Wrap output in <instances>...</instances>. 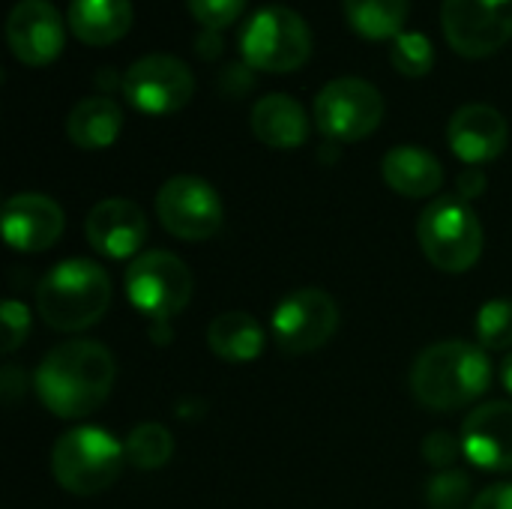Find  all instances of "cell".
Listing matches in <instances>:
<instances>
[{
    "label": "cell",
    "instance_id": "obj_19",
    "mask_svg": "<svg viewBox=\"0 0 512 509\" xmlns=\"http://www.w3.org/2000/svg\"><path fill=\"white\" fill-rule=\"evenodd\" d=\"M381 174H384V183L405 198H429L444 183V168L438 156L414 144L393 147L381 162Z\"/></svg>",
    "mask_w": 512,
    "mask_h": 509
},
{
    "label": "cell",
    "instance_id": "obj_18",
    "mask_svg": "<svg viewBox=\"0 0 512 509\" xmlns=\"http://www.w3.org/2000/svg\"><path fill=\"white\" fill-rule=\"evenodd\" d=\"M252 132L276 150H294L309 138V114L288 93H267L252 108Z\"/></svg>",
    "mask_w": 512,
    "mask_h": 509
},
{
    "label": "cell",
    "instance_id": "obj_32",
    "mask_svg": "<svg viewBox=\"0 0 512 509\" xmlns=\"http://www.w3.org/2000/svg\"><path fill=\"white\" fill-rule=\"evenodd\" d=\"M456 186H459V198H465V201L468 198H480L486 192V174L480 168H465L459 174Z\"/></svg>",
    "mask_w": 512,
    "mask_h": 509
},
{
    "label": "cell",
    "instance_id": "obj_27",
    "mask_svg": "<svg viewBox=\"0 0 512 509\" xmlns=\"http://www.w3.org/2000/svg\"><path fill=\"white\" fill-rule=\"evenodd\" d=\"M471 495V480L465 471H441L435 480H429L426 501L432 509H462Z\"/></svg>",
    "mask_w": 512,
    "mask_h": 509
},
{
    "label": "cell",
    "instance_id": "obj_15",
    "mask_svg": "<svg viewBox=\"0 0 512 509\" xmlns=\"http://www.w3.org/2000/svg\"><path fill=\"white\" fill-rule=\"evenodd\" d=\"M462 453L483 471H512V402H486L462 423Z\"/></svg>",
    "mask_w": 512,
    "mask_h": 509
},
{
    "label": "cell",
    "instance_id": "obj_13",
    "mask_svg": "<svg viewBox=\"0 0 512 509\" xmlns=\"http://www.w3.org/2000/svg\"><path fill=\"white\" fill-rule=\"evenodd\" d=\"M6 42L27 66H48L66 42V24L48 0H18L6 18Z\"/></svg>",
    "mask_w": 512,
    "mask_h": 509
},
{
    "label": "cell",
    "instance_id": "obj_2",
    "mask_svg": "<svg viewBox=\"0 0 512 509\" xmlns=\"http://www.w3.org/2000/svg\"><path fill=\"white\" fill-rule=\"evenodd\" d=\"M492 384L486 348L462 339L429 345L411 369V393L429 411H456L477 402Z\"/></svg>",
    "mask_w": 512,
    "mask_h": 509
},
{
    "label": "cell",
    "instance_id": "obj_20",
    "mask_svg": "<svg viewBox=\"0 0 512 509\" xmlns=\"http://www.w3.org/2000/svg\"><path fill=\"white\" fill-rule=\"evenodd\" d=\"M66 21L84 45H111L132 27V0H69Z\"/></svg>",
    "mask_w": 512,
    "mask_h": 509
},
{
    "label": "cell",
    "instance_id": "obj_10",
    "mask_svg": "<svg viewBox=\"0 0 512 509\" xmlns=\"http://www.w3.org/2000/svg\"><path fill=\"white\" fill-rule=\"evenodd\" d=\"M156 213L168 234L189 243L210 240L222 225L219 192L207 180L192 174H177L162 183L156 195Z\"/></svg>",
    "mask_w": 512,
    "mask_h": 509
},
{
    "label": "cell",
    "instance_id": "obj_23",
    "mask_svg": "<svg viewBox=\"0 0 512 509\" xmlns=\"http://www.w3.org/2000/svg\"><path fill=\"white\" fill-rule=\"evenodd\" d=\"M348 24L366 39H393L402 33L411 0H342Z\"/></svg>",
    "mask_w": 512,
    "mask_h": 509
},
{
    "label": "cell",
    "instance_id": "obj_26",
    "mask_svg": "<svg viewBox=\"0 0 512 509\" xmlns=\"http://www.w3.org/2000/svg\"><path fill=\"white\" fill-rule=\"evenodd\" d=\"M477 339L486 351L512 348V300H489L477 312Z\"/></svg>",
    "mask_w": 512,
    "mask_h": 509
},
{
    "label": "cell",
    "instance_id": "obj_28",
    "mask_svg": "<svg viewBox=\"0 0 512 509\" xmlns=\"http://www.w3.org/2000/svg\"><path fill=\"white\" fill-rule=\"evenodd\" d=\"M192 18L207 27V30H225L228 24H234L243 9H246V0H186Z\"/></svg>",
    "mask_w": 512,
    "mask_h": 509
},
{
    "label": "cell",
    "instance_id": "obj_31",
    "mask_svg": "<svg viewBox=\"0 0 512 509\" xmlns=\"http://www.w3.org/2000/svg\"><path fill=\"white\" fill-rule=\"evenodd\" d=\"M471 509H512V483H495L483 489Z\"/></svg>",
    "mask_w": 512,
    "mask_h": 509
},
{
    "label": "cell",
    "instance_id": "obj_29",
    "mask_svg": "<svg viewBox=\"0 0 512 509\" xmlns=\"http://www.w3.org/2000/svg\"><path fill=\"white\" fill-rule=\"evenodd\" d=\"M0 315H3V351L12 354L24 342V336L30 330V312H27L24 303L6 300L3 309H0Z\"/></svg>",
    "mask_w": 512,
    "mask_h": 509
},
{
    "label": "cell",
    "instance_id": "obj_33",
    "mask_svg": "<svg viewBox=\"0 0 512 509\" xmlns=\"http://www.w3.org/2000/svg\"><path fill=\"white\" fill-rule=\"evenodd\" d=\"M501 381H504V387L510 390L512 396V354L504 360V366H501Z\"/></svg>",
    "mask_w": 512,
    "mask_h": 509
},
{
    "label": "cell",
    "instance_id": "obj_8",
    "mask_svg": "<svg viewBox=\"0 0 512 509\" xmlns=\"http://www.w3.org/2000/svg\"><path fill=\"white\" fill-rule=\"evenodd\" d=\"M192 273L171 252H144L126 270V294L132 306L150 318L168 321L192 300Z\"/></svg>",
    "mask_w": 512,
    "mask_h": 509
},
{
    "label": "cell",
    "instance_id": "obj_22",
    "mask_svg": "<svg viewBox=\"0 0 512 509\" xmlns=\"http://www.w3.org/2000/svg\"><path fill=\"white\" fill-rule=\"evenodd\" d=\"M207 345L225 363H252L264 351V330L246 312H225L210 321Z\"/></svg>",
    "mask_w": 512,
    "mask_h": 509
},
{
    "label": "cell",
    "instance_id": "obj_1",
    "mask_svg": "<svg viewBox=\"0 0 512 509\" xmlns=\"http://www.w3.org/2000/svg\"><path fill=\"white\" fill-rule=\"evenodd\" d=\"M114 378L111 351L99 342L75 339L45 354L36 369V393L51 414L75 420L93 414L108 399Z\"/></svg>",
    "mask_w": 512,
    "mask_h": 509
},
{
    "label": "cell",
    "instance_id": "obj_16",
    "mask_svg": "<svg viewBox=\"0 0 512 509\" xmlns=\"http://www.w3.org/2000/svg\"><path fill=\"white\" fill-rule=\"evenodd\" d=\"M507 117L486 102H468L462 105L447 126V141L450 150L468 162V165H483L492 162L504 153L507 147Z\"/></svg>",
    "mask_w": 512,
    "mask_h": 509
},
{
    "label": "cell",
    "instance_id": "obj_6",
    "mask_svg": "<svg viewBox=\"0 0 512 509\" xmlns=\"http://www.w3.org/2000/svg\"><path fill=\"white\" fill-rule=\"evenodd\" d=\"M126 462V450L105 429H72L66 432L51 453L54 480L72 495H99L105 492Z\"/></svg>",
    "mask_w": 512,
    "mask_h": 509
},
{
    "label": "cell",
    "instance_id": "obj_14",
    "mask_svg": "<svg viewBox=\"0 0 512 509\" xmlns=\"http://www.w3.org/2000/svg\"><path fill=\"white\" fill-rule=\"evenodd\" d=\"M63 234V210L39 192L12 195L3 204V237L18 252H45Z\"/></svg>",
    "mask_w": 512,
    "mask_h": 509
},
{
    "label": "cell",
    "instance_id": "obj_5",
    "mask_svg": "<svg viewBox=\"0 0 512 509\" xmlns=\"http://www.w3.org/2000/svg\"><path fill=\"white\" fill-rule=\"evenodd\" d=\"M243 60L264 72H294L312 54V30L291 6H261L240 30Z\"/></svg>",
    "mask_w": 512,
    "mask_h": 509
},
{
    "label": "cell",
    "instance_id": "obj_25",
    "mask_svg": "<svg viewBox=\"0 0 512 509\" xmlns=\"http://www.w3.org/2000/svg\"><path fill=\"white\" fill-rule=\"evenodd\" d=\"M390 63L396 66V72H402L408 78H420L435 66V48L426 33L402 30L390 42Z\"/></svg>",
    "mask_w": 512,
    "mask_h": 509
},
{
    "label": "cell",
    "instance_id": "obj_17",
    "mask_svg": "<svg viewBox=\"0 0 512 509\" xmlns=\"http://www.w3.org/2000/svg\"><path fill=\"white\" fill-rule=\"evenodd\" d=\"M87 240L105 258H129L141 249L147 237L144 210L126 198H105L87 213Z\"/></svg>",
    "mask_w": 512,
    "mask_h": 509
},
{
    "label": "cell",
    "instance_id": "obj_4",
    "mask_svg": "<svg viewBox=\"0 0 512 509\" xmlns=\"http://www.w3.org/2000/svg\"><path fill=\"white\" fill-rule=\"evenodd\" d=\"M423 255L444 273H465L483 255V225L459 195L435 198L417 222Z\"/></svg>",
    "mask_w": 512,
    "mask_h": 509
},
{
    "label": "cell",
    "instance_id": "obj_21",
    "mask_svg": "<svg viewBox=\"0 0 512 509\" xmlns=\"http://www.w3.org/2000/svg\"><path fill=\"white\" fill-rule=\"evenodd\" d=\"M123 129V111L108 96H87L66 114V135L81 150H102L117 141Z\"/></svg>",
    "mask_w": 512,
    "mask_h": 509
},
{
    "label": "cell",
    "instance_id": "obj_30",
    "mask_svg": "<svg viewBox=\"0 0 512 509\" xmlns=\"http://www.w3.org/2000/svg\"><path fill=\"white\" fill-rule=\"evenodd\" d=\"M459 453H462V441H456L450 432H432V435L423 441V456H426V462L435 465V468L450 471V465L459 459Z\"/></svg>",
    "mask_w": 512,
    "mask_h": 509
},
{
    "label": "cell",
    "instance_id": "obj_3",
    "mask_svg": "<svg viewBox=\"0 0 512 509\" xmlns=\"http://www.w3.org/2000/svg\"><path fill=\"white\" fill-rule=\"evenodd\" d=\"M111 306L108 273L87 261L72 258L48 270L36 288V309L51 330L75 333L93 327Z\"/></svg>",
    "mask_w": 512,
    "mask_h": 509
},
{
    "label": "cell",
    "instance_id": "obj_9",
    "mask_svg": "<svg viewBox=\"0 0 512 509\" xmlns=\"http://www.w3.org/2000/svg\"><path fill=\"white\" fill-rule=\"evenodd\" d=\"M336 327H339V306L321 288H300L288 294L270 318V333L276 345L291 357L318 351L321 345L330 342Z\"/></svg>",
    "mask_w": 512,
    "mask_h": 509
},
{
    "label": "cell",
    "instance_id": "obj_12",
    "mask_svg": "<svg viewBox=\"0 0 512 509\" xmlns=\"http://www.w3.org/2000/svg\"><path fill=\"white\" fill-rule=\"evenodd\" d=\"M192 93L195 75L174 54H144L123 72V96L144 114H174Z\"/></svg>",
    "mask_w": 512,
    "mask_h": 509
},
{
    "label": "cell",
    "instance_id": "obj_7",
    "mask_svg": "<svg viewBox=\"0 0 512 509\" xmlns=\"http://www.w3.org/2000/svg\"><path fill=\"white\" fill-rule=\"evenodd\" d=\"M315 126L330 141L369 138L384 120V96L366 78H333L315 96Z\"/></svg>",
    "mask_w": 512,
    "mask_h": 509
},
{
    "label": "cell",
    "instance_id": "obj_11",
    "mask_svg": "<svg viewBox=\"0 0 512 509\" xmlns=\"http://www.w3.org/2000/svg\"><path fill=\"white\" fill-rule=\"evenodd\" d=\"M441 27L462 57H486L512 39V0H444Z\"/></svg>",
    "mask_w": 512,
    "mask_h": 509
},
{
    "label": "cell",
    "instance_id": "obj_24",
    "mask_svg": "<svg viewBox=\"0 0 512 509\" xmlns=\"http://www.w3.org/2000/svg\"><path fill=\"white\" fill-rule=\"evenodd\" d=\"M123 450H126L129 465H135L141 471H156V468L168 465V459L174 456V438L159 423H141L129 432Z\"/></svg>",
    "mask_w": 512,
    "mask_h": 509
}]
</instances>
